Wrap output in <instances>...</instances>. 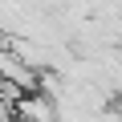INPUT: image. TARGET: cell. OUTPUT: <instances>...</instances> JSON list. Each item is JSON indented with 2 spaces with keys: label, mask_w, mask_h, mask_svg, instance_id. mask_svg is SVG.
<instances>
[{
  "label": "cell",
  "mask_w": 122,
  "mask_h": 122,
  "mask_svg": "<svg viewBox=\"0 0 122 122\" xmlns=\"http://www.w3.org/2000/svg\"><path fill=\"white\" fill-rule=\"evenodd\" d=\"M12 114H16V122H57L61 106L45 90H29V94H20V102L12 106Z\"/></svg>",
  "instance_id": "cell-1"
},
{
  "label": "cell",
  "mask_w": 122,
  "mask_h": 122,
  "mask_svg": "<svg viewBox=\"0 0 122 122\" xmlns=\"http://www.w3.org/2000/svg\"><path fill=\"white\" fill-rule=\"evenodd\" d=\"M0 77H4V81H16L20 90H37V86H41L37 69H29L25 61H20L12 49H4V45H0Z\"/></svg>",
  "instance_id": "cell-2"
}]
</instances>
